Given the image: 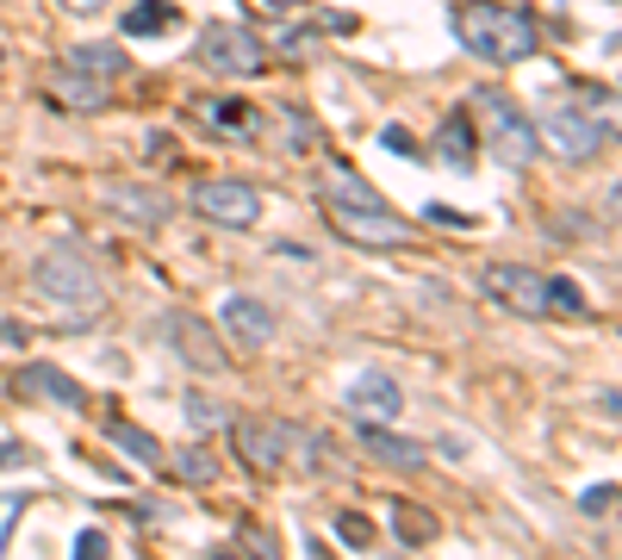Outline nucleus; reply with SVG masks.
Masks as SVG:
<instances>
[{
  "instance_id": "31",
  "label": "nucleus",
  "mask_w": 622,
  "mask_h": 560,
  "mask_svg": "<svg viewBox=\"0 0 622 560\" xmlns=\"http://www.w3.org/2000/svg\"><path fill=\"white\" fill-rule=\"evenodd\" d=\"M380 143H387L392 156H418V138H411L404 124H387V131H380Z\"/></svg>"
},
{
  "instance_id": "30",
  "label": "nucleus",
  "mask_w": 622,
  "mask_h": 560,
  "mask_svg": "<svg viewBox=\"0 0 622 560\" xmlns=\"http://www.w3.org/2000/svg\"><path fill=\"white\" fill-rule=\"evenodd\" d=\"M76 560H107V536H100V529H81V536H76Z\"/></svg>"
},
{
  "instance_id": "27",
  "label": "nucleus",
  "mask_w": 622,
  "mask_h": 560,
  "mask_svg": "<svg viewBox=\"0 0 622 560\" xmlns=\"http://www.w3.org/2000/svg\"><path fill=\"white\" fill-rule=\"evenodd\" d=\"M548 306H560V311H585V293H579L573 280H548Z\"/></svg>"
},
{
  "instance_id": "3",
  "label": "nucleus",
  "mask_w": 622,
  "mask_h": 560,
  "mask_svg": "<svg viewBox=\"0 0 622 560\" xmlns=\"http://www.w3.org/2000/svg\"><path fill=\"white\" fill-rule=\"evenodd\" d=\"M200 62L212 69V76L243 81V76H262V69H268V50H262V38H255L249 26H237V19H212V26H200Z\"/></svg>"
},
{
  "instance_id": "13",
  "label": "nucleus",
  "mask_w": 622,
  "mask_h": 560,
  "mask_svg": "<svg viewBox=\"0 0 622 560\" xmlns=\"http://www.w3.org/2000/svg\"><path fill=\"white\" fill-rule=\"evenodd\" d=\"M218 330H224L237 349H268V342H274V311L249 293H231L218 306Z\"/></svg>"
},
{
  "instance_id": "20",
  "label": "nucleus",
  "mask_w": 622,
  "mask_h": 560,
  "mask_svg": "<svg viewBox=\"0 0 622 560\" xmlns=\"http://www.w3.org/2000/svg\"><path fill=\"white\" fill-rule=\"evenodd\" d=\"M100 430H107V442H119V449L131 454V461H143V467H156L162 454H169V449H162V442H156L150 430H138V423H124V418H107Z\"/></svg>"
},
{
  "instance_id": "26",
  "label": "nucleus",
  "mask_w": 622,
  "mask_h": 560,
  "mask_svg": "<svg viewBox=\"0 0 622 560\" xmlns=\"http://www.w3.org/2000/svg\"><path fill=\"white\" fill-rule=\"evenodd\" d=\"M392 529H399L404 542H435V523H430V511H418V504H404V511H392Z\"/></svg>"
},
{
  "instance_id": "11",
  "label": "nucleus",
  "mask_w": 622,
  "mask_h": 560,
  "mask_svg": "<svg viewBox=\"0 0 622 560\" xmlns=\"http://www.w3.org/2000/svg\"><path fill=\"white\" fill-rule=\"evenodd\" d=\"M100 200L124 218V224H138V231H162L174 218V200L162 187H143V181H107L100 187Z\"/></svg>"
},
{
  "instance_id": "33",
  "label": "nucleus",
  "mask_w": 622,
  "mask_h": 560,
  "mask_svg": "<svg viewBox=\"0 0 622 560\" xmlns=\"http://www.w3.org/2000/svg\"><path fill=\"white\" fill-rule=\"evenodd\" d=\"M62 7H69V13H100L107 0H62Z\"/></svg>"
},
{
  "instance_id": "19",
  "label": "nucleus",
  "mask_w": 622,
  "mask_h": 560,
  "mask_svg": "<svg viewBox=\"0 0 622 560\" xmlns=\"http://www.w3.org/2000/svg\"><path fill=\"white\" fill-rule=\"evenodd\" d=\"M119 26H124V38H169V31L181 26V7H174V0H138Z\"/></svg>"
},
{
  "instance_id": "17",
  "label": "nucleus",
  "mask_w": 622,
  "mask_h": 560,
  "mask_svg": "<svg viewBox=\"0 0 622 560\" xmlns=\"http://www.w3.org/2000/svg\"><path fill=\"white\" fill-rule=\"evenodd\" d=\"M13 387L26 392V399H50V404H62V411H81V404H88L81 380H69L62 368H19Z\"/></svg>"
},
{
  "instance_id": "4",
  "label": "nucleus",
  "mask_w": 622,
  "mask_h": 560,
  "mask_svg": "<svg viewBox=\"0 0 622 560\" xmlns=\"http://www.w3.org/2000/svg\"><path fill=\"white\" fill-rule=\"evenodd\" d=\"M31 287L44 299H62V306H93L100 299V268L81 256V249L57 243L38 256V268H31Z\"/></svg>"
},
{
  "instance_id": "12",
  "label": "nucleus",
  "mask_w": 622,
  "mask_h": 560,
  "mask_svg": "<svg viewBox=\"0 0 622 560\" xmlns=\"http://www.w3.org/2000/svg\"><path fill=\"white\" fill-rule=\"evenodd\" d=\"M399 404H404V392L387 368H361L349 380V418L355 423H387V418H399Z\"/></svg>"
},
{
  "instance_id": "32",
  "label": "nucleus",
  "mask_w": 622,
  "mask_h": 560,
  "mask_svg": "<svg viewBox=\"0 0 622 560\" xmlns=\"http://www.w3.org/2000/svg\"><path fill=\"white\" fill-rule=\"evenodd\" d=\"M355 26H361L355 13H324V31H355Z\"/></svg>"
},
{
  "instance_id": "23",
  "label": "nucleus",
  "mask_w": 622,
  "mask_h": 560,
  "mask_svg": "<svg viewBox=\"0 0 622 560\" xmlns=\"http://www.w3.org/2000/svg\"><path fill=\"white\" fill-rule=\"evenodd\" d=\"M274 119H280V143H287V150H311V143H318V124H311L299 107H280Z\"/></svg>"
},
{
  "instance_id": "37",
  "label": "nucleus",
  "mask_w": 622,
  "mask_h": 560,
  "mask_svg": "<svg viewBox=\"0 0 622 560\" xmlns=\"http://www.w3.org/2000/svg\"><path fill=\"white\" fill-rule=\"evenodd\" d=\"M268 7H287V0H268Z\"/></svg>"
},
{
  "instance_id": "16",
  "label": "nucleus",
  "mask_w": 622,
  "mask_h": 560,
  "mask_svg": "<svg viewBox=\"0 0 622 560\" xmlns=\"http://www.w3.org/2000/svg\"><path fill=\"white\" fill-rule=\"evenodd\" d=\"M200 112L205 124H212L218 138H231V143H249V138H262V112L249 107V100H200Z\"/></svg>"
},
{
  "instance_id": "36",
  "label": "nucleus",
  "mask_w": 622,
  "mask_h": 560,
  "mask_svg": "<svg viewBox=\"0 0 622 560\" xmlns=\"http://www.w3.org/2000/svg\"><path fill=\"white\" fill-rule=\"evenodd\" d=\"M212 560H243V554H231V548H218V554Z\"/></svg>"
},
{
  "instance_id": "10",
  "label": "nucleus",
  "mask_w": 622,
  "mask_h": 560,
  "mask_svg": "<svg viewBox=\"0 0 622 560\" xmlns=\"http://www.w3.org/2000/svg\"><path fill=\"white\" fill-rule=\"evenodd\" d=\"M162 337L181 349L187 368H200V373H231V349H224V342H218L212 330L193 318V311H169V318H162Z\"/></svg>"
},
{
  "instance_id": "8",
  "label": "nucleus",
  "mask_w": 622,
  "mask_h": 560,
  "mask_svg": "<svg viewBox=\"0 0 622 560\" xmlns=\"http://www.w3.org/2000/svg\"><path fill=\"white\" fill-rule=\"evenodd\" d=\"M193 212L224 224V231H249L262 218V193L249 181H200L193 187Z\"/></svg>"
},
{
  "instance_id": "18",
  "label": "nucleus",
  "mask_w": 622,
  "mask_h": 560,
  "mask_svg": "<svg viewBox=\"0 0 622 560\" xmlns=\"http://www.w3.org/2000/svg\"><path fill=\"white\" fill-rule=\"evenodd\" d=\"M50 100L69 107V112H100L107 107V81L81 76L76 62H62V69H50Z\"/></svg>"
},
{
  "instance_id": "25",
  "label": "nucleus",
  "mask_w": 622,
  "mask_h": 560,
  "mask_svg": "<svg viewBox=\"0 0 622 560\" xmlns=\"http://www.w3.org/2000/svg\"><path fill=\"white\" fill-rule=\"evenodd\" d=\"M330 529H337L342 548H373V523L361 511H337V517H330Z\"/></svg>"
},
{
  "instance_id": "34",
  "label": "nucleus",
  "mask_w": 622,
  "mask_h": 560,
  "mask_svg": "<svg viewBox=\"0 0 622 560\" xmlns=\"http://www.w3.org/2000/svg\"><path fill=\"white\" fill-rule=\"evenodd\" d=\"M0 342H7V349H19V342H26V330H19V324H0Z\"/></svg>"
},
{
  "instance_id": "15",
  "label": "nucleus",
  "mask_w": 622,
  "mask_h": 560,
  "mask_svg": "<svg viewBox=\"0 0 622 560\" xmlns=\"http://www.w3.org/2000/svg\"><path fill=\"white\" fill-rule=\"evenodd\" d=\"M355 436H361V449L380 454V461L399 467V473H418V467L430 461V449H423V442H411V436H392L387 423H355Z\"/></svg>"
},
{
  "instance_id": "2",
  "label": "nucleus",
  "mask_w": 622,
  "mask_h": 560,
  "mask_svg": "<svg viewBox=\"0 0 622 560\" xmlns=\"http://www.w3.org/2000/svg\"><path fill=\"white\" fill-rule=\"evenodd\" d=\"M318 193H324V206H330V224H337L349 243H361V249H399L404 243V218L392 212L355 169H324Z\"/></svg>"
},
{
  "instance_id": "22",
  "label": "nucleus",
  "mask_w": 622,
  "mask_h": 560,
  "mask_svg": "<svg viewBox=\"0 0 622 560\" xmlns=\"http://www.w3.org/2000/svg\"><path fill=\"white\" fill-rule=\"evenodd\" d=\"M162 461H169V473H174L181 486H212V480H218V461L200 449V442H187V449L162 454Z\"/></svg>"
},
{
  "instance_id": "5",
  "label": "nucleus",
  "mask_w": 622,
  "mask_h": 560,
  "mask_svg": "<svg viewBox=\"0 0 622 560\" xmlns=\"http://www.w3.org/2000/svg\"><path fill=\"white\" fill-rule=\"evenodd\" d=\"M480 107H485V138H492L498 162H504V169H529V162L542 156L535 119H523V112H516V100H504V93H492V88L480 93Z\"/></svg>"
},
{
  "instance_id": "21",
  "label": "nucleus",
  "mask_w": 622,
  "mask_h": 560,
  "mask_svg": "<svg viewBox=\"0 0 622 560\" xmlns=\"http://www.w3.org/2000/svg\"><path fill=\"white\" fill-rule=\"evenodd\" d=\"M69 62H76L81 76H93V81H119L124 69H131L119 44H76V50H69Z\"/></svg>"
},
{
  "instance_id": "35",
  "label": "nucleus",
  "mask_w": 622,
  "mask_h": 560,
  "mask_svg": "<svg viewBox=\"0 0 622 560\" xmlns=\"http://www.w3.org/2000/svg\"><path fill=\"white\" fill-rule=\"evenodd\" d=\"M19 461V442H0V467H13Z\"/></svg>"
},
{
  "instance_id": "29",
  "label": "nucleus",
  "mask_w": 622,
  "mask_h": 560,
  "mask_svg": "<svg viewBox=\"0 0 622 560\" xmlns=\"http://www.w3.org/2000/svg\"><path fill=\"white\" fill-rule=\"evenodd\" d=\"M610 504H616V486H591V492H579V511L585 517H604Z\"/></svg>"
},
{
  "instance_id": "24",
  "label": "nucleus",
  "mask_w": 622,
  "mask_h": 560,
  "mask_svg": "<svg viewBox=\"0 0 622 560\" xmlns=\"http://www.w3.org/2000/svg\"><path fill=\"white\" fill-rule=\"evenodd\" d=\"M187 423H193V430H224V423H231V404H218V399H200V392H187Z\"/></svg>"
},
{
  "instance_id": "1",
  "label": "nucleus",
  "mask_w": 622,
  "mask_h": 560,
  "mask_svg": "<svg viewBox=\"0 0 622 560\" xmlns=\"http://www.w3.org/2000/svg\"><path fill=\"white\" fill-rule=\"evenodd\" d=\"M449 19H454V38H461L480 62H498V69L529 62L535 50H542V26H535V13H523V7L466 0V7H454Z\"/></svg>"
},
{
  "instance_id": "28",
  "label": "nucleus",
  "mask_w": 622,
  "mask_h": 560,
  "mask_svg": "<svg viewBox=\"0 0 622 560\" xmlns=\"http://www.w3.org/2000/svg\"><path fill=\"white\" fill-rule=\"evenodd\" d=\"M423 218H430V224H442V231H473V218L454 212V206H423Z\"/></svg>"
},
{
  "instance_id": "7",
  "label": "nucleus",
  "mask_w": 622,
  "mask_h": 560,
  "mask_svg": "<svg viewBox=\"0 0 622 560\" xmlns=\"http://www.w3.org/2000/svg\"><path fill=\"white\" fill-rule=\"evenodd\" d=\"M485 299H498L504 311H516V318H548V280L535 274V268H516V262H492L480 274Z\"/></svg>"
},
{
  "instance_id": "38",
  "label": "nucleus",
  "mask_w": 622,
  "mask_h": 560,
  "mask_svg": "<svg viewBox=\"0 0 622 560\" xmlns=\"http://www.w3.org/2000/svg\"><path fill=\"white\" fill-rule=\"evenodd\" d=\"M387 560H404V554H387Z\"/></svg>"
},
{
  "instance_id": "9",
  "label": "nucleus",
  "mask_w": 622,
  "mask_h": 560,
  "mask_svg": "<svg viewBox=\"0 0 622 560\" xmlns=\"http://www.w3.org/2000/svg\"><path fill=\"white\" fill-rule=\"evenodd\" d=\"M231 442H237V454H243L249 467H280L287 461V449H299L305 436L293 430V423H280V418H237L231 423Z\"/></svg>"
},
{
  "instance_id": "14",
  "label": "nucleus",
  "mask_w": 622,
  "mask_h": 560,
  "mask_svg": "<svg viewBox=\"0 0 622 560\" xmlns=\"http://www.w3.org/2000/svg\"><path fill=\"white\" fill-rule=\"evenodd\" d=\"M435 156H442L454 174H473V169H480V131H473V119H466V112H449V119L435 124Z\"/></svg>"
},
{
  "instance_id": "6",
  "label": "nucleus",
  "mask_w": 622,
  "mask_h": 560,
  "mask_svg": "<svg viewBox=\"0 0 622 560\" xmlns=\"http://www.w3.org/2000/svg\"><path fill=\"white\" fill-rule=\"evenodd\" d=\"M535 138H548L560 156L585 162V156H598L610 143V119H598L591 107H548V119L535 124Z\"/></svg>"
}]
</instances>
